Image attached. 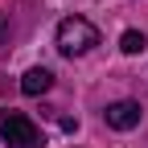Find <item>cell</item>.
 <instances>
[{"label":"cell","mask_w":148,"mask_h":148,"mask_svg":"<svg viewBox=\"0 0 148 148\" xmlns=\"http://www.w3.org/2000/svg\"><path fill=\"white\" fill-rule=\"evenodd\" d=\"M95 45H99V29L90 25L86 16H66L58 25V49L66 58H82V53H90Z\"/></svg>","instance_id":"obj_1"},{"label":"cell","mask_w":148,"mask_h":148,"mask_svg":"<svg viewBox=\"0 0 148 148\" xmlns=\"http://www.w3.org/2000/svg\"><path fill=\"white\" fill-rule=\"evenodd\" d=\"M0 140L12 144V148H41V144H45L41 127H37L25 111H12V107L0 111Z\"/></svg>","instance_id":"obj_2"},{"label":"cell","mask_w":148,"mask_h":148,"mask_svg":"<svg viewBox=\"0 0 148 148\" xmlns=\"http://www.w3.org/2000/svg\"><path fill=\"white\" fill-rule=\"evenodd\" d=\"M140 103H132V99H119V103H111L107 111H103V119H107V127H115V132H132V127L140 123Z\"/></svg>","instance_id":"obj_3"},{"label":"cell","mask_w":148,"mask_h":148,"mask_svg":"<svg viewBox=\"0 0 148 148\" xmlns=\"http://www.w3.org/2000/svg\"><path fill=\"white\" fill-rule=\"evenodd\" d=\"M49 86H53V74H49L45 66H33V70H25V78H21V90H25V95H45Z\"/></svg>","instance_id":"obj_4"},{"label":"cell","mask_w":148,"mask_h":148,"mask_svg":"<svg viewBox=\"0 0 148 148\" xmlns=\"http://www.w3.org/2000/svg\"><path fill=\"white\" fill-rule=\"evenodd\" d=\"M119 49H123V53H144V49H148V37H144L140 29H127V33L119 37Z\"/></svg>","instance_id":"obj_5"},{"label":"cell","mask_w":148,"mask_h":148,"mask_svg":"<svg viewBox=\"0 0 148 148\" xmlns=\"http://www.w3.org/2000/svg\"><path fill=\"white\" fill-rule=\"evenodd\" d=\"M4 37H8V16L0 12V41H4Z\"/></svg>","instance_id":"obj_6"}]
</instances>
